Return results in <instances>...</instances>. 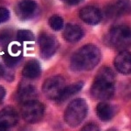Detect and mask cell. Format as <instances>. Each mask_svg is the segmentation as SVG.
Instances as JSON below:
<instances>
[{
  "label": "cell",
  "mask_w": 131,
  "mask_h": 131,
  "mask_svg": "<svg viewBox=\"0 0 131 131\" xmlns=\"http://www.w3.org/2000/svg\"><path fill=\"white\" fill-rule=\"evenodd\" d=\"M79 16L86 24L95 25L101 22L102 15L101 10L94 6H86L80 10Z\"/></svg>",
  "instance_id": "30bf717a"
},
{
  "label": "cell",
  "mask_w": 131,
  "mask_h": 131,
  "mask_svg": "<svg viewBox=\"0 0 131 131\" xmlns=\"http://www.w3.org/2000/svg\"><path fill=\"white\" fill-rule=\"evenodd\" d=\"M115 77L109 67H102L99 70L91 88V95L96 100H109L115 93Z\"/></svg>",
  "instance_id": "7a4b0ae2"
},
{
  "label": "cell",
  "mask_w": 131,
  "mask_h": 131,
  "mask_svg": "<svg viewBox=\"0 0 131 131\" xmlns=\"http://www.w3.org/2000/svg\"><path fill=\"white\" fill-rule=\"evenodd\" d=\"M3 60L5 64L9 67H14L18 65V63L20 61L19 55L16 54H10L9 52H6L3 55Z\"/></svg>",
  "instance_id": "d6986e66"
},
{
  "label": "cell",
  "mask_w": 131,
  "mask_h": 131,
  "mask_svg": "<svg viewBox=\"0 0 131 131\" xmlns=\"http://www.w3.org/2000/svg\"><path fill=\"white\" fill-rule=\"evenodd\" d=\"M39 46L41 57L47 60L55 54L59 47V42L53 36L42 32L39 36Z\"/></svg>",
  "instance_id": "52a82bcc"
},
{
  "label": "cell",
  "mask_w": 131,
  "mask_h": 131,
  "mask_svg": "<svg viewBox=\"0 0 131 131\" xmlns=\"http://www.w3.org/2000/svg\"><path fill=\"white\" fill-rule=\"evenodd\" d=\"M0 131H12L10 128H6L4 126H0Z\"/></svg>",
  "instance_id": "4316f807"
},
{
  "label": "cell",
  "mask_w": 131,
  "mask_h": 131,
  "mask_svg": "<svg viewBox=\"0 0 131 131\" xmlns=\"http://www.w3.org/2000/svg\"><path fill=\"white\" fill-rule=\"evenodd\" d=\"M84 31L80 25L75 24H68L66 25L63 31V38L67 42L75 43L83 38Z\"/></svg>",
  "instance_id": "4fadbf2b"
},
{
  "label": "cell",
  "mask_w": 131,
  "mask_h": 131,
  "mask_svg": "<svg viewBox=\"0 0 131 131\" xmlns=\"http://www.w3.org/2000/svg\"><path fill=\"white\" fill-rule=\"evenodd\" d=\"M96 115L103 122H107L115 115V108L109 103L105 101L100 102L96 107Z\"/></svg>",
  "instance_id": "2e32d148"
},
{
  "label": "cell",
  "mask_w": 131,
  "mask_h": 131,
  "mask_svg": "<svg viewBox=\"0 0 131 131\" xmlns=\"http://www.w3.org/2000/svg\"><path fill=\"white\" fill-rule=\"evenodd\" d=\"M131 55L127 50L122 51L115 58L114 64L119 73L122 74H129L131 72Z\"/></svg>",
  "instance_id": "8fae6325"
},
{
  "label": "cell",
  "mask_w": 131,
  "mask_h": 131,
  "mask_svg": "<svg viewBox=\"0 0 131 131\" xmlns=\"http://www.w3.org/2000/svg\"><path fill=\"white\" fill-rule=\"evenodd\" d=\"M12 31L7 30V29H4V30H0V44L2 45H6V44L10 43L12 39Z\"/></svg>",
  "instance_id": "44dd1931"
},
{
  "label": "cell",
  "mask_w": 131,
  "mask_h": 131,
  "mask_svg": "<svg viewBox=\"0 0 131 131\" xmlns=\"http://www.w3.org/2000/svg\"><path fill=\"white\" fill-rule=\"evenodd\" d=\"M18 115L13 107H6L0 111V126L12 128L18 123Z\"/></svg>",
  "instance_id": "7c38bea8"
},
{
  "label": "cell",
  "mask_w": 131,
  "mask_h": 131,
  "mask_svg": "<svg viewBox=\"0 0 131 131\" xmlns=\"http://www.w3.org/2000/svg\"><path fill=\"white\" fill-rule=\"evenodd\" d=\"M10 18V12L5 7H0V24L6 22Z\"/></svg>",
  "instance_id": "7402d4cb"
},
{
  "label": "cell",
  "mask_w": 131,
  "mask_h": 131,
  "mask_svg": "<svg viewBox=\"0 0 131 131\" xmlns=\"http://www.w3.org/2000/svg\"><path fill=\"white\" fill-rule=\"evenodd\" d=\"M60 1L68 5H77L81 4L83 0H60Z\"/></svg>",
  "instance_id": "cb8c5ba5"
},
{
  "label": "cell",
  "mask_w": 131,
  "mask_h": 131,
  "mask_svg": "<svg viewBox=\"0 0 131 131\" xmlns=\"http://www.w3.org/2000/svg\"><path fill=\"white\" fill-rule=\"evenodd\" d=\"M5 76H6V73L5 68L0 65V78H5Z\"/></svg>",
  "instance_id": "484cf974"
},
{
  "label": "cell",
  "mask_w": 131,
  "mask_h": 131,
  "mask_svg": "<svg viewBox=\"0 0 131 131\" xmlns=\"http://www.w3.org/2000/svg\"><path fill=\"white\" fill-rule=\"evenodd\" d=\"M17 38L18 40L22 42L32 41L34 39V35L29 30H19L17 33Z\"/></svg>",
  "instance_id": "ffe728a7"
},
{
  "label": "cell",
  "mask_w": 131,
  "mask_h": 131,
  "mask_svg": "<svg viewBox=\"0 0 131 131\" xmlns=\"http://www.w3.org/2000/svg\"><path fill=\"white\" fill-rule=\"evenodd\" d=\"M48 24L53 31H60L63 28L64 21L60 15H52V17H50Z\"/></svg>",
  "instance_id": "ac0fdd59"
},
{
  "label": "cell",
  "mask_w": 131,
  "mask_h": 131,
  "mask_svg": "<svg viewBox=\"0 0 131 131\" xmlns=\"http://www.w3.org/2000/svg\"><path fill=\"white\" fill-rule=\"evenodd\" d=\"M5 94H6L5 89L2 86H0V105L3 102L4 99H5Z\"/></svg>",
  "instance_id": "d4e9b609"
},
{
  "label": "cell",
  "mask_w": 131,
  "mask_h": 131,
  "mask_svg": "<svg viewBox=\"0 0 131 131\" xmlns=\"http://www.w3.org/2000/svg\"><path fill=\"white\" fill-rule=\"evenodd\" d=\"M36 97H37V91L34 86L31 84L20 85L18 92V98L21 104H24L31 101H34L36 100Z\"/></svg>",
  "instance_id": "5bb4252c"
},
{
  "label": "cell",
  "mask_w": 131,
  "mask_h": 131,
  "mask_svg": "<svg viewBox=\"0 0 131 131\" xmlns=\"http://www.w3.org/2000/svg\"><path fill=\"white\" fill-rule=\"evenodd\" d=\"M131 31L128 26L118 25L111 28L104 36V42L114 49H125L130 44Z\"/></svg>",
  "instance_id": "3957f363"
},
{
  "label": "cell",
  "mask_w": 131,
  "mask_h": 131,
  "mask_svg": "<svg viewBox=\"0 0 131 131\" xmlns=\"http://www.w3.org/2000/svg\"><path fill=\"white\" fill-rule=\"evenodd\" d=\"M129 0H115L107 5L105 14L109 19H115L126 14L129 10Z\"/></svg>",
  "instance_id": "ba28073f"
},
{
  "label": "cell",
  "mask_w": 131,
  "mask_h": 131,
  "mask_svg": "<svg viewBox=\"0 0 131 131\" xmlns=\"http://www.w3.org/2000/svg\"><path fill=\"white\" fill-rule=\"evenodd\" d=\"M37 7V3L34 0H20L17 4L15 12L21 20H28L34 16Z\"/></svg>",
  "instance_id": "9c48e42d"
},
{
  "label": "cell",
  "mask_w": 131,
  "mask_h": 131,
  "mask_svg": "<svg viewBox=\"0 0 131 131\" xmlns=\"http://www.w3.org/2000/svg\"><path fill=\"white\" fill-rule=\"evenodd\" d=\"M107 131H118L117 129H115V128H109V129H107Z\"/></svg>",
  "instance_id": "f1b7e54d"
},
{
  "label": "cell",
  "mask_w": 131,
  "mask_h": 131,
  "mask_svg": "<svg viewBox=\"0 0 131 131\" xmlns=\"http://www.w3.org/2000/svg\"><path fill=\"white\" fill-rule=\"evenodd\" d=\"M101 58V50L88 44L77 50L71 58L70 67L73 72L90 71L98 65Z\"/></svg>",
  "instance_id": "6da1fadb"
},
{
  "label": "cell",
  "mask_w": 131,
  "mask_h": 131,
  "mask_svg": "<svg viewBox=\"0 0 131 131\" xmlns=\"http://www.w3.org/2000/svg\"><path fill=\"white\" fill-rule=\"evenodd\" d=\"M81 131H100V128L95 123H88L81 128Z\"/></svg>",
  "instance_id": "603a6c76"
},
{
  "label": "cell",
  "mask_w": 131,
  "mask_h": 131,
  "mask_svg": "<svg viewBox=\"0 0 131 131\" xmlns=\"http://www.w3.org/2000/svg\"><path fill=\"white\" fill-rule=\"evenodd\" d=\"M21 131H31V130L29 128H22V129H21Z\"/></svg>",
  "instance_id": "83f0119b"
},
{
  "label": "cell",
  "mask_w": 131,
  "mask_h": 131,
  "mask_svg": "<svg viewBox=\"0 0 131 131\" xmlns=\"http://www.w3.org/2000/svg\"><path fill=\"white\" fill-rule=\"evenodd\" d=\"M88 107L84 99H75L67 107L64 113L66 123L70 127H77L83 122L86 116Z\"/></svg>",
  "instance_id": "277c9868"
},
{
  "label": "cell",
  "mask_w": 131,
  "mask_h": 131,
  "mask_svg": "<svg viewBox=\"0 0 131 131\" xmlns=\"http://www.w3.org/2000/svg\"><path fill=\"white\" fill-rule=\"evenodd\" d=\"M45 114V107L38 101H31L22 104L21 115L28 123H37L40 122Z\"/></svg>",
  "instance_id": "5b68a950"
},
{
  "label": "cell",
  "mask_w": 131,
  "mask_h": 131,
  "mask_svg": "<svg viewBox=\"0 0 131 131\" xmlns=\"http://www.w3.org/2000/svg\"><path fill=\"white\" fill-rule=\"evenodd\" d=\"M65 86L66 81L62 76H52L46 79L44 82L42 91L48 99L57 101Z\"/></svg>",
  "instance_id": "8992f818"
},
{
  "label": "cell",
  "mask_w": 131,
  "mask_h": 131,
  "mask_svg": "<svg viewBox=\"0 0 131 131\" xmlns=\"http://www.w3.org/2000/svg\"><path fill=\"white\" fill-rule=\"evenodd\" d=\"M22 73L26 79H36L41 74V67L39 63L35 60H29L25 65Z\"/></svg>",
  "instance_id": "9a60e30c"
},
{
  "label": "cell",
  "mask_w": 131,
  "mask_h": 131,
  "mask_svg": "<svg viewBox=\"0 0 131 131\" xmlns=\"http://www.w3.org/2000/svg\"><path fill=\"white\" fill-rule=\"evenodd\" d=\"M83 85H84L83 82L79 81V82H76V83L71 84V85H69V86H65L64 89L61 92L60 95L57 99V101L60 103L64 102L67 99H69L70 97L73 96L74 94H77V93H79L80 91L83 88Z\"/></svg>",
  "instance_id": "e0dca14e"
}]
</instances>
